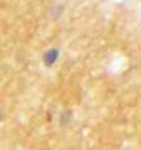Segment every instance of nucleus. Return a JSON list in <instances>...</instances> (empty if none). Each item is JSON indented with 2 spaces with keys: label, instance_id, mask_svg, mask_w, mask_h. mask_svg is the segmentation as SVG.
Listing matches in <instances>:
<instances>
[]
</instances>
